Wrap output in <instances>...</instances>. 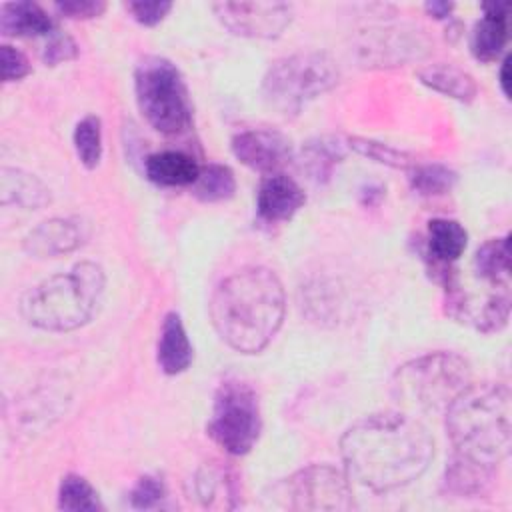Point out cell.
Listing matches in <instances>:
<instances>
[{
    "label": "cell",
    "instance_id": "1",
    "mask_svg": "<svg viewBox=\"0 0 512 512\" xmlns=\"http://www.w3.org/2000/svg\"><path fill=\"white\" fill-rule=\"evenodd\" d=\"M348 478L374 492L418 480L434 456V440L416 418L378 412L354 422L340 438Z\"/></svg>",
    "mask_w": 512,
    "mask_h": 512
},
{
    "label": "cell",
    "instance_id": "2",
    "mask_svg": "<svg viewBox=\"0 0 512 512\" xmlns=\"http://www.w3.org/2000/svg\"><path fill=\"white\" fill-rule=\"evenodd\" d=\"M284 312L282 282L264 266H248L226 276L210 300L214 330L242 354L264 350L280 330Z\"/></svg>",
    "mask_w": 512,
    "mask_h": 512
},
{
    "label": "cell",
    "instance_id": "3",
    "mask_svg": "<svg viewBox=\"0 0 512 512\" xmlns=\"http://www.w3.org/2000/svg\"><path fill=\"white\" fill-rule=\"evenodd\" d=\"M446 430L454 454L496 470L510 454L512 396L506 384H468L446 408Z\"/></svg>",
    "mask_w": 512,
    "mask_h": 512
},
{
    "label": "cell",
    "instance_id": "4",
    "mask_svg": "<svg viewBox=\"0 0 512 512\" xmlns=\"http://www.w3.org/2000/svg\"><path fill=\"white\" fill-rule=\"evenodd\" d=\"M104 286V270L96 262H80L26 290L20 312L40 330L70 332L96 314Z\"/></svg>",
    "mask_w": 512,
    "mask_h": 512
},
{
    "label": "cell",
    "instance_id": "5",
    "mask_svg": "<svg viewBox=\"0 0 512 512\" xmlns=\"http://www.w3.org/2000/svg\"><path fill=\"white\" fill-rule=\"evenodd\" d=\"M470 364L452 352H432L402 364L392 378L394 400L408 410H446L470 384Z\"/></svg>",
    "mask_w": 512,
    "mask_h": 512
},
{
    "label": "cell",
    "instance_id": "6",
    "mask_svg": "<svg viewBox=\"0 0 512 512\" xmlns=\"http://www.w3.org/2000/svg\"><path fill=\"white\" fill-rule=\"evenodd\" d=\"M338 78V66L328 54L298 52L272 62L262 82V94L278 114L296 116L306 104L332 90Z\"/></svg>",
    "mask_w": 512,
    "mask_h": 512
},
{
    "label": "cell",
    "instance_id": "7",
    "mask_svg": "<svg viewBox=\"0 0 512 512\" xmlns=\"http://www.w3.org/2000/svg\"><path fill=\"white\" fill-rule=\"evenodd\" d=\"M136 102L148 124L168 136L182 134L192 122V102L180 70L166 58H144L134 74Z\"/></svg>",
    "mask_w": 512,
    "mask_h": 512
},
{
    "label": "cell",
    "instance_id": "8",
    "mask_svg": "<svg viewBox=\"0 0 512 512\" xmlns=\"http://www.w3.org/2000/svg\"><path fill=\"white\" fill-rule=\"evenodd\" d=\"M262 430L260 404L250 384L228 378L214 396L208 434L228 454L242 456L252 450Z\"/></svg>",
    "mask_w": 512,
    "mask_h": 512
},
{
    "label": "cell",
    "instance_id": "9",
    "mask_svg": "<svg viewBox=\"0 0 512 512\" xmlns=\"http://www.w3.org/2000/svg\"><path fill=\"white\" fill-rule=\"evenodd\" d=\"M282 496H286V504L292 510L344 512L354 508L348 474L328 464H312L286 478Z\"/></svg>",
    "mask_w": 512,
    "mask_h": 512
},
{
    "label": "cell",
    "instance_id": "10",
    "mask_svg": "<svg viewBox=\"0 0 512 512\" xmlns=\"http://www.w3.org/2000/svg\"><path fill=\"white\" fill-rule=\"evenodd\" d=\"M354 50L364 66H402L428 56L430 40L414 26H374L358 36Z\"/></svg>",
    "mask_w": 512,
    "mask_h": 512
},
{
    "label": "cell",
    "instance_id": "11",
    "mask_svg": "<svg viewBox=\"0 0 512 512\" xmlns=\"http://www.w3.org/2000/svg\"><path fill=\"white\" fill-rule=\"evenodd\" d=\"M212 10L224 28L244 38H278L292 22L286 2H220Z\"/></svg>",
    "mask_w": 512,
    "mask_h": 512
},
{
    "label": "cell",
    "instance_id": "12",
    "mask_svg": "<svg viewBox=\"0 0 512 512\" xmlns=\"http://www.w3.org/2000/svg\"><path fill=\"white\" fill-rule=\"evenodd\" d=\"M232 152L250 170L270 176L278 174V170L292 160L294 148L290 138L282 132L254 128L232 138Z\"/></svg>",
    "mask_w": 512,
    "mask_h": 512
},
{
    "label": "cell",
    "instance_id": "13",
    "mask_svg": "<svg viewBox=\"0 0 512 512\" xmlns=\"http://www.w3.org/2000/svg\"><path fill=\"white\" fill-rule=\"evenodd\" d=\"M86 236V224L80 218H50L28 232L24 250L34 258H56L80 248Z\"/></svg>",
    "mask_w": 512,
    "mask_h": 512
},
{
    "label": "cell",
    "instance_id": "14",
    "mask_svg": "<svg viewBox=\"0 0 512 512\" xmlns=\"http://www.w3.org/2000/svg\"><path fill=\"white\" fill-rule=\"evenodd\" d=\"M306 202L304 190L286 174H270L256 194L258 216L270 224L290 220Z\"/></svg>",
    "mask_w": 512,
    "mask_h": 512
},
{
    "label": "cell",
    "instance_id": "15",
    "mask_svg": "<svg viewBox=\"0 0 512 512\" xmlns=\"http://www.w3.org/2000/svg\"><path fill=\"white\" fill-rule=\"evenodd\" d=\"M508 2L484 4V16L472 30L470 48L482 62H492L500 56L508 40Z\"/></svg>",
    "mask_w": 512,
    "mask_h": 512
},
{
    "label": "cell",
    "instance_id": "16",
    "mask_svg": "<svg viewBox=\"0 0 512 512\" xmlns=\"http://www.w3.org/2000/svg\"><path fill=\"white\" fill-rule=\"evenodd\" d=\"M144 172L158 186H192L200 174V166L186 152L162 150L146 158Z\"/></svg>",
    "mask_w": 512,
    "mask_h": 512
},
{
    "label": "cell",
    "instance_id": "17",
    "mask_svg": "<svg viewBox=\"0 0 512 512\" xmlns=\"http://www.w3.org/2000/svg\"><path fill=\"white\" fill-rule=\"evenodd\" d=\"M0 196L4 206H18L24 210H36L50 202V190L34 174L20 168H2Z\"/></svg>",
    "mask_w": 512,
    "mask_h": 512
},
{
    "label": "cell",
    "instance_id": "18",
    "mask_svg": "<svg viewBox=\"0 0 512 512\" xmlns=\"http://www.w3.org/2000/svg\"><path fill=\"white\" fill-rule=\"evenodd\" d=\"M194 352L182 320L176 312L166 314L158 338V364L166 374H180L192 364Z\"/></svg>",
    "mask_w": 512,
    "mask_h": 512
},
{
    "label": "cell",
    "instance_id": "19",
    "mask_svg": "<svg viewBox=\"0 0 512 512\" xmlns=\"http://www.w3.org/2000/svg\"><path fill=\"white\" fill-rule=\"evenodd\" d=\"M0 30L6 36L54 34L56 24L36 2H10L0 10Z\"/></svg>",
    "mask_w": 512,
    "mask_h": 512
},
{
    "label": "cell",
    "instance_id": "20",
    "mask_svg": "<svg viewBox=\"0 0 512 512\" xmlns=\"http://www.w3.org/2000/svg\"><path fill=\"white\" fill-rule=\"evenodd\" d=\"M466 242L468 234L460 222L448 218H434L428 222L426 252L438 266L444 268V272H448V266L462 256Z\"/></svg>",
    "mask_w": 512,
    "mask_h": 512
},
{
    "label": "cell",
    "instance_id": "21",
    "mask_svg": "<svg viewBox=\"0 0 512 512\" xmlns=\"http://www.w3.org/2000/svg\"><path fill=\"white\" fill-rule=\"evenodd\" d=\"M418 78L428 88L460 102H472L478 92L474 78L452 64H428L418 70Z\"/></svg>",
    "mask_w": 512,
    "mask_h": 512
},
{
    "label": "cell",
    "instance_id": "22",
    "mask_svg": "<svg viewBox=\"0 0 512 512\" xmlns=\"http://www.w3.org/2000/svg\"><path fill=\"white\" fill-rule=\"evenodd\" d=\"M494 476H496V470H492V468L452 456L450 464L446 466L444 486L454 496L474 498V496H482L490 490Z\"/></svg>",
    "mask_w": 512,
    "mask_h": 512
},
{
    "label": "cell",
    "instance_id": "23",
    "mask_svg": "<svg viewBox=\"0 0 512 512\" xmlns=\"http://www.w3.org/2000/svg\"><path fill=\"white\" fill-rule=\"evenodd\" d=\"M344 158V144L334 136H320L304 144L300 168L316 184L330 180L334 168Z\"/></svg>",
    "mask_w": 512,
    "mask_h": 512
},
{
    "label": "cell",
    "instance_id": "24",
    "mask_svg": "<svg viewBox=\"0 0 512 512\" xmlns=\"http://www.w3.org/2000/svg\"><path fill=\"white\" fill-rule=\"evenodd\" d=\"M474 272L496 288L510 286V240L492 238L484 242L474 254Z\"/></svg>",
    "mask_w": 512,
    "mask_h": 512
},
{
    "label": "cell",
    "instance_id": "25",
    "mask_svg": "<svg viewBox=\"0 0 512 512\" xmlns=\"http://www.w3.org/2000/svg\"><path fill=\"white\" fill-rule=\"evenodd\" d=\"M196 494L206 506H224L226 498L236 496V480L232 472L218 462L204 464L196 474Z\"/></svg>",
    "mask_w": 512,
    "mask_h": 512
},
{
    "label": "cell",
    "instance_id": "26",
    "mask_svg": "<svg viewBox=\"0 0 512 512\" xmlns=\"http://www.w3.org/2000/svg\"><path fill=\"white\" fill-rule=\"evenodd\" d=\"M192 190H194V196L204 202H220L234 196L236 180L228 166L208 164L200 168V174L192 184Z\"/></svg>",
    "mask_w": 512,
    "mask_h": 512
},
{
    "label": "cell",
    "instance_id": "27",
    "mask_svg": "<svg viewBox=\"0 0 512 512\" xmlns=\"http://www.w3.org/2000/svg\"><path fill=\"white\" fill-rule=\"evenodd\" d=\"M58 508L68 512H94L102 510V502L86 478L78 474H66L58 490Z\"/></svg>",
    "mask_w": 512,
    "mask_h": 512
},
{
    "label": "cell",
    "instance_id": "28",
    "mask_svg": "<svg viewBox=\"0 0 512 512\" xmlns=\"http://www.w3.org/2000/svg\"><path fill=\"white\" fill-rule=\"evenodd\" d=\"M458 176L452 168L444 166V164H422L416 166L412 176H410V184L412 188L422 194V196H440L446 194L454 188Z\"/></svg>",
    "mask_w": 512,
    "mask_h": 512
},
{
    "label": "cell",
    "instance_id": "29",
    "mask_svg": "<svg viewBox=\"0 0 512 512\" xmlns=\"http://www.w3.org/2000/svg\"><path fill=\"white\" fill-rule=\"evenodd\" d=\"M74 148L86 168H96L102 158V128L98 116H84L74 128Z\"/></svg>",
    "mask_w": 512,
    "mask_h": 512
},
{
    "label": "cell",
    "instance_id": "30",
    "mask_svg": "<svg viewBox=\"0 0 512 512\" xmlns=\"http://www.w3.org/2000/svg\"><path fill=\"white\" fill-rule=\"evenodd\" d=\"M348 144H350L356 152H360V154H364V156H368V158H372V160H376V162H380V164H386V166L408 168V166L412 164V158H410L406 152L396 150V148H392V146H388V144H382V142H376V140L350 138Z\"/></svg>",
    "mask_w": 512,
    "mask_h": 512
},
{
    "label": "cell",
    "instance_id": "31",
    "mask_svg": "<svg viewBox=\"0 0 512 512\" xmlns=\"http://www.w3.org/2000/svg\"><path fill=\"white\" fill-rule=\"evenodd\" d=\"M164 498V484L154 476H142L130 492V502L134 508L146 510L160 504Z\"/></svg>",
    "mask_w": 512,
    "mask_h": 512
},
{
    "label": "cell",
    "instance_id": "32",
    "mask_svg": "<svg viewBox=\"0 0 512 512\" xmlns=\"http://www.w3.org/2000/svg\"><path fill=\"white\" fill-rule=\"evenodd\" d=\"M0 60H2V80L4 82L20 80L30 72L28 58L20 50H16L8 44L0 46Z\"/></svg>",
    "mask_w": 512,
    "mask_h": 512
},
{
    "label": "cell",
    "instance_id": "33",
    "mask_svg": "<svg viewBox=\"0 0 512 512\" xmlns=\"http://www.w3.org/2000/svg\"><path fill=\"white\" fill-rule=\"evenodd\" d=\"M78 56V46L76 42L68 36V34H52L50 42L46 44L44 48V54H42V60L50 66H56L60 62H68L72 58Z\"/></svg>",
    "mask_w": 512,
    "mask_h": 512
},
{
    "label": "cell",
    "instance_id": "34",
    "mask_svg": "<svg viewBox=\"0 0 512 512\" xmlns=\"http://www.w3.org/2000/svg\"><path fill=\"white\" fill-rule=\"evenodd\" d=\"M170 8H172L170 2H130L128 4V10L132 12V16L144 26L158 24L170 12Z\"/></svg>",
    "mask_w": 512,
    "mask_h": 512
},
{
    "label": "cell",
    "instance_id": "35",
    "mask_svg": "<svg viewBox=\"0 0 512 512\" xmlns=\"http://www.w3.org/2000/svg\"><path fill=\"white\" fill-rule=\"evenodd\" d=\"M104 2L100 0H64L56 2V10L68 18H94L104 12Z\"/></svg>",
    "mask_w": 512,
    "mask_h": 512
},
{
    "label": "cell",
    "instance_id": "36",
    "mask_svg": "<svg viewBox=\"0 0 512 512\" xmlns=\"http://www.w3.org/2000/svg\"><path fill=\"white\" fill-rule=\"evenodd\" d=\"M424 8H426L432 16H436V18H446V16L452 12L454 4H450V2H426Z\"/></svg>",
    "mask_w": 512,
    "mask_h": 512
},
{
    "label": "cell",
    "instance_id": "37",
    "mask_svg": "<svg viewBox=\"0 0 512 512\" xmlns=\"http://www.w3.org/2000/svg\"><path fill=\"white\" fill-rule=\"evenodd\" d=\"M508 64H510V58H504L502 70H500V86L504 94H508Z\"/></svg>",
    "mask_w": 512,
    "mask_h": 512
}]
</instances>
